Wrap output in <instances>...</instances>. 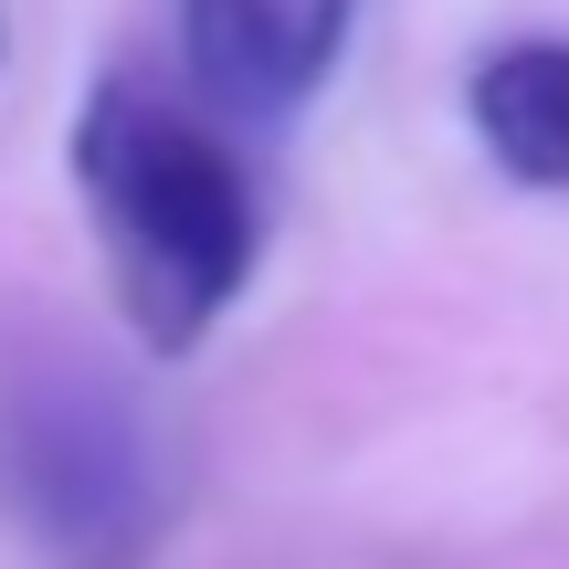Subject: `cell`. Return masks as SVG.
<instances>
[{
  "instance_id": "obj_2",
  "label": "cell",
  "mask_w": 569,
  "mask_h": 569,
  "mask_svg": "<svg viewBox=\"0 0 569 569\" xmlns=\"http://www.w3.org/2000/svg\"><path fill=\"white\" fill-rule=\"evenodd\" d=\"M0 507L53 569H148L180 517V475L117 369L21 359L0 380Z\"/></svg>"
},
{
  "instance_id": "obj_1",
  "label": "cell",
  "mask_w": 569,
  "mask_h": 569,
  "mask_svg": "<svg viewBox=\"0 0 569 569\" xmlns=\"http://www.w3.org/2000/svg\"><path fill=\"white\" fill-rule=\"evenodd\" d=\"M74 190L84 222L106 243V274H117V306L138 327L148 359H190L211 327L232 317V296L264 264V190L232 159V138L190 106L148 96V84L106 74L84 96L74 138Z\"/></svg>"
},
{
  "instance_id": "obj_4",
  "label": "cell",
  "mask_w": 569,
  "mask_h": 569,
  "mask_svg": "<svg viewBox=\"0 0 569 569\" xmlns=\"http://www.w3.org/2000/svg\"><path fill=\"white\" fill-rule=\"evenodd\" d=\"M465 117H475V148L517 190H569V42L559 32H517L496 53H475Z\"/></svg>"
},
{
  "instance_id": "obj_3",
  "label": "cell",
  "mask_w": 569,
  "mask_h": 569,
  "mask_svg": "<svg viewBox=\"0 0 569 569\" xmlns=\"http://www.w3.org/2000/svg\"><path fill=\"white\" fill-rule=\"evenodd\" d=\"M359 0H180V63L222 117L274 127L338 74Z\"/></svg>"
},
{
  "instance_id": "obj_5",
  "label": "cell",
  "mask_w": 569,
  "mask_h": 569,
  "mask_svg": "<svg viewBox=\"0 0 569 569\" xmlns=\"http://www.w3.org/2000/svg\"><path fill=\"white\" fill-rule=\"evenodd\" d=\"M0 53H11V21H0Z\"/></svg>"
}]
</instances>
